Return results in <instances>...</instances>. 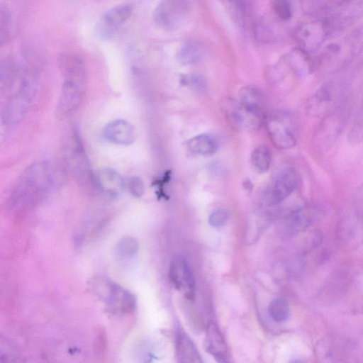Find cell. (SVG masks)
<instances>
[{
	"label": "cell",
	"instance_id": "6da1fadb",
	"mask_svg": "<svg viewBox=\"0 0 363 363\" xmlns=\"http://www.w3.org/2000/svg\"><path fill=\"white\" fill-rule=\"evenodd\" d=\"M65 169V167L52 160L28 165L18 178L9 196V207L21 211L41 203L64 183Z\"/></svg>",
	"mask_w": 363,
	"mask_h": 363
},
{
	"label": "cell",
	"instance_id": "8992f818",
	"mask_svg": "<svg viewBox=\"0 0 363 363\" xmlns=\"http://www.w3.org/2000/svg\"><path fill=\"white\" fill-rule=\"evenodd\" d=\"M189 10L188 0H162L153 12L156 25L167 30L178 28Z\"/></svg>",
	"mask_w": 363,
	"mask_h": 363
},
{
	"label": "cell",
	"instance_id": "9a60e30c",
	"mask_svg": "<svg viewBox=\"0 0 363 363\" xmlns=\"http://www.w3.org/2000/svg\"><path fill=\"white\" fill-rule=\"evenodd\" d=\"M94 181L96 186L111 195L119 194L125 187L122 176L110 167L100 169L94 176Z\"/></svg>",
	"mask_w": 363,
	"mask_h": 363
},
{
	"label": "cell",
	"instance_id": "8fae6325",
	"mask_svg": "<svg viewBox=\"0 0 363 363\" xmlns=\"http://www.w3.org/2000/svg\"><path fill=\"white\" fill-rule=\"evenodd\" d=\"M169 277L174 288L186 298L192 300L195 296V280L187 262L181 257L172 260Z\"/></svg>",
	"mask_w": 363,
	"mask_h": 363
},
{
	"label": "cell",
	"instance_id": "30bf717a",
	"mask_svg": "<svg viewBox=\"0 0 363 363\" xmlns=\"http://www.w3.org/2000/svg\"><path fill=\"white\" fill-rule=\"evenodd\" d=\"M98 296L122 313L131 312L135 307V298L132 294L107 279L101 286Z\"/></svg>",
	"mask_w": 363,
	"mask_h": 363
},
{
	"label": "cell",
	"instance_id": "ac0fdd59",
	"mask_svg": "<svg viewBox=\"0 0 363 363\" xmlns=\"http://www.w3.org/2000/svg\"><path fill=\"white\" fill-rule=\"evenodd\" d=\"M190 152L201 155H211L216 153L219 147L218 138L209 133L198 135L186 143Z\"/></svg>",
	"mask_w": 363,
	"mask_h": 363
},
{
	"label": "cell",
	"instance_id": "1f68e13d",
	"mask_svg": "<svg viewBox=\"0 0 363 363\" xmlns=\"http://www.w3.org/2000/svg\"><path fill=\"white\" fill-rule=\"evenodd\" d=\"M130 193L135 197H140L145 191V185L143 180L136 176L131 177L128 182Z\"/></svg>",
	"mask_w": 363,
	"mask_h": 363
},
{
	"label": "cell",
	"instance_id": "e575fe53",
	"mask_svg": "<svg viewBox=\"0 0 363 363\" xmlns=\"http://www.w3.org/2000/svg\"><path fill=\"white\" fill-rule=\"evenodd\" d=\"M256 35L260 40L269 41L272 38L270 30L262 24H258L256 27Z\"/></svg>",
	"mask_w": 363,
	"mask_h": 363
},
{
	"label": "cell",
	"instance_id": "7a4b0ae2",
	"mask_svg": "<svg viewBox=\"0 0 363 363\" xmlns=\"http://www.w3.org/2000/svg\"><path fill=\"white\" fill-rule=\"evenodd\" d=\"M38 72L27 65H21L14 91L1 110L6 123L12 130L26 118L36 94Z\"/></svg>",
	"mask_w": 363,
	"mask_h": 363
},
{
	"label": "cell",
	"instance_id": "9c48e42d",
	"mask_svg": "<svg viewBox=\"0 0 363 363\" xmlns=\"http://www.w3.org/2000/svg\"><path fill=\"white\" fill-rule=\"evenodd\" d=\"M84 91L85 86L64 80L56 108V115L59 119H66L78 110L82 102Z\"/></svg>",
	"mask_w": 363,
	"mask_h": 363
},
{
	"label": "cell",
	"instance_id": "e0dca14e",
	"mask_svg": "<svg viewBox=\"0 0 363 363\" xmlns=\"http://www.w3.org/2000/svg\"><path fill=\"white\" fill-rule=\"evenodd\" d=\"M175 340L176 357L179 362H202L196 345L184 330H178Z\"/></svg>",
	"mask_w": 363,
	"mask_h": 363
},
{
	"label": "cell",
	"instance_id": "5b68a950",
	"mask_svg": "<svg viewBox=\"0 0 363 363\" xmlns=\"http://www.w3.org/2000/svg\"><path fill=\"white\" fill-rule=\"evenodd\" d=\"M221 109L228 122L238 130L255 131L264 124L263 111L252 109L235 99H224Z\"/></svg>",
	"mask_w": 363,
	"mask_h": 363
},
{
	"label": "cell",
	"instance_id": "2e32d148",
	"mask_svg": "<svg viewBox=\"0 0 363 363\" xmlns=\"http://www.w3.org/2000/svg\"><path fill=\"white\" fill-rule=\"evenodd\" d=\"M104 137L110 142L118 145L131 144L135 139L133 126L126 121L115 120L104 129Z\"/></svg>",
	"mask_w": 363,
	"mask_h": 363
},
{
	"label": "cell",
	"instance_id": "f546056e",
	"mask_svg": "<svg viewBox=\"0 0 363 363\" xmlns=\"http://www.w3.org/2000/svg\"><path fill=\"white\" fill-rule=\"evenodd\" d=\"M182 82L184 84L189 86L196 91L202 92L207 88V82L201 74H193L182 77Z\"/></svg>",
	"mask_w": 363,
	"mask_h": 363
},
{
	"label": "cell",
	"instance_id": "277c9868",
	"mask_svg": "<svg viewBox=\"0 0 363 363\" xmlns=\"http://www.w3.org/2000/svg\"><path fill=\"white\" fill-rule=\"evenodd\" d=\"M273 145L287 150L296 144V133L292 117L286 112L274 111L264 115V124Z\"/></svg>",
	"mask_w": 363,
	"mask_h": 363
},
{
	"label": "cell",
	"instance_id": "83f0119b",
	"mask_svg": "<svg viewBox=\"0 0 363 363\" xmlns=\"http://www.w3.org/2000/svg\"><path fill=\"white\" fill-rule=\"evenodd\" d=\"M138 249V244L132 237H125L118 243L116 250L123 257H130L134 255Z\"/></svg>",
	"mask_w": 363,
	"mask_h": 363
},
{
	"label": "cell",
	"instance_id": "d6986e66",
	"mask_svg": "<svg viewBox=\"0 0 363 363\" xmlns=\"http://www.w3.org/2000/svg\"><path fill=\"white\" fill-rule=\"evenodd\" d=\"M19 70L20 65L12 57L0 60V96L13 87Z\"/></svg>",
	"mask_w": 363,
	"mask_h": 363
},
{
	"label": "cell",
	"instance_id": "4fadbf2b",
	"mask_svg": "<svg viewBox=\"0 0 363 363\" xmlns=\"http://www.w3.org/2000/svg\"><path fill=\"white\" fill-rule=\"evenodd\" d=\"M57 65L64 80L85 86L86 69L84 60L77 55L62 52L57 57Z\"/></svg>",
	"mask_w": 363,
	"mask_h": 363
},
{
	"label": "cell",
	"instance_id": "d6a6232c",
	"mask_svg": "<svg viewBox=\"0 0 363 363\" xmlns=\"http://www.w3.org/2000/svg\"><path fill=\"white\" fill-rule=\"evenodd\" d=\"M362 118L360 116L359 119L357 118V121L354 124V127L351 129L349 140L351 141V143H358L362 140Z\"/></svg>",
	"mask_w": 363,
	"mask_h": 363
},
{
	"label": "cell",
	"instance_id": "d4e9b609",
	"mask_svg": "<svg viewBox=\"0 0 363 363\" xmlns=\"http://www.w3.org/2000/svg\"><path fill=\"white\" fill-rule=\"evenodd\" d=\"M289 306L282 298L273 299L268 308L270 317L276 322L281 323L286 320L289 315Z\"/></svg>",
	"mask_w": 363,
	"mask_h": 363
},
{
	"label": "cell",
	"instance_id": "8d00e7d4",
	"mask_svg": "<svg viewBox=\"0 0 363 363\" xmlns=\"http://www.w3.org/2000/svg\"><path fill=\"white\" fill-rule=\"evenodd\" d=\"M243 187L247 190V191H251L252 189V184L251 183V182L248 179H246L243 182Z\"/></svg>",
	"mask_w": 363,
	"mask_h": 363
},
{
	"label": "cell",
	"instance_id": "836d02e7",
	"mask_svg": "<svg viewBox=\"0 0 363 363\" xmlns=\"http://www.w3.org/2000/svg\"><path fill=\"white\" fill-rule=\"evenodd\" d=\"M11 129L0 111V146L4 143Z\"/></svg>",
	"mask_w": 363,
	"mask_h": 363
},
{
	"label": "cell",
	"instance_id": "44dd1931",
	"mask_svg": "<svg viewBox=\"0 0 363 363\" xmlns=\"http://www.w3.org/2000/svg\"><path fill=\"white\" fill-rule=\"evenodd\" d=\"M286 65L297 75L307 74L311 69L308 53L300 48H296L290 52L284 57Z\"/></svg>",
	"mask_w": 363,
	"mask_h": 363
},
{
	"label": "cell",
	"instance_id": "52a82bcc",
	"mask_svg": "<svg viewBox=\"0 0 363 363\" xmlns=\"http://www.w3.org/2000/svg\"><path fill=\"white\" fill-rule=\"evenodd\" d=\"M326 35V26L320 21L302 23L293 31L294 38L300 49L308 54L316 51L323 43Z\"/></svg>",
	"mask_w": 363,
	"mask_h": 363
},
{
	"label": "cell",
	"instance_id": "484cf974",
	"mask_svg": "<svg viewBox=\"0 0 363 363\" xmlns=\"http://www.w3.org/2000/svg\"><path fill=\"white\" fill-rule=\"evenodd\" d=\"M234 20L242 24L247 13L246 0H223Z\"/></svg>",
	"mask_w": 363,
	"mask_h": 363
},
{
	"label": "cell",
	"instance_id": "d590c367",
	"mask_svg": "<svg viewBox=\"0 0 363 363\" xmlns=\"http://www.w3.org/2000/svg\"><path fill=\"white\" fill-rule=\"evenodd\" d=\"M209 172L216 177H221L225 174V167L218 162H213L208 166Z\"/></svg>",
	"mask_w": 363,
	"mask_h": 363
},
{
	"label": "cell",
	"instance_id": "4dcf8cb0",
	"mask_svg": "<svg viewBox=\"0 0 363 363\" xmlns=\"http://www.w3.org/2000/svg\"><path fill=\"white\" fill-rule=\"evenodd\" d=\"M229 217L228 211L224 208H220L211 213L208 218V222L211 226L218 228L225 225Z\"/></svg>",
	"mask_w": 363,
	"mask_h": 363
},
{
	"label": "cell",
	"instance_id": "ba28073f",
	"mask_svg": "<svg viewBox=\"0 0 363 363\" xmlns=\"http://www.w3.org/2000/svg\"><path fill=\"white\" fill-rule=\"evenodd\" d=\"M298 178L296 170L286 167L279 172L265 197L266 204L273 206L281 203L296 189Z\"/></svg>",
	"mask_w": 363,
	"mask_h": 363
},
{
	"label": "cell",
	"instance_id": "7c38bea8",
	"mask_svg": "<svg viewBox=\"0 0 363 363\" xmlns=\"http://www.w3.org/2000/svg\"><path fill=\"white\" fill-rule=\"evenodd\" d=\"M133 6L129 4H122L115 6L101 16L97 30L98 34L108 38L114 31L132 15Z\"/></svg>",
	"mask_w": 363,
	"mask_h": 363
},
{
	"label": "cell",
	"instance_id": "7402d4cb",
	"mask_svg": "<svg viewBox=\"0 0 363 363\" xmlns=\"http://www.w3.org/2000/svg\"><path fill=\"white\" fill-rule=\"evenodd\" d=\"M310 223L308 212L304 208L292 211L284 220L283 228L289 233H294L305 229Z\"/></svg>",
	"mask_w": 363,
	"mask_h": 363
},
{
	"label": "cell",
	"instance_id": "603a6c76",
	"mask_svg": "<svg viewBox=\"0 0 363 363\" xmlns=\"http://www.w3.org/2000/svg\"><path fill=\"white\" fill-rule=\"evenodd\" d=\"M238 101L252 109L262 111L264 96L257 87L250 85L242 87Z\"/></svg>",
	"mask_w": 363,
	"mask_h": 363
},
{
	"label": "cell",
	"instance_id": "ffe728a7",
	"mask_svg": "<svg viewBox=\"0 0 363 363\" xmlns=\"http://www.w3.org/2000/svg\"><path fill=\"white\" fill-rule=\"evenodd\" d=\"M204 55V48L196 40H189L182 44L178 50L176 58L183 65L199 62Z\"/></svg>",
	"mask_w": 363,
	"mask_h": 363
},
{
	"label": "cell",
	"instance_id": "5bb4252c",
	"mask_svg": "<svg viewBox=\"0 0 363 363\" xmlns=\"http://www.w3.org/2000/svg\"><path fill=\"white\" fill-rule=\"evenodd\" d=\"M204 347L207 352L219 362H228L230 356L223 336L218 325L209 322L206 328Z\"/></svg>",
	"mask_w": 363,
	"mask_h": 363
},
{
	"label": "cell",
	"instance_id": "3957f363",
	"mask_svg": "<svg viewBox=\"0 0 363 363\" xmlns=\"http://www.w3.org/2000/svg\"><path fill=\"white\" fill-rule=\"evenodd\" d=\"M62 155L65 168L80 184L88 186L91 182L95 183L83 144L74 128H72L64 139Z\"/></svg>",
	"mask_w": 363,
	"mask_h": 363
},
{
	"label": "cell",
	"instance_id": "f1b7e54d",
	"mask_svg": "<svg viewBox=\"0 0 363 363\" xmlns=\"http://www.w3.org/2000/svg\"><path fill=\"white\" fill-rule=\"evenodd\" d=\"M11 16L6 10H0V47L4 45L10 39L11 36Z\"/></svg>",
	"mask_w": 363,
	"mask_h": 363
},
{
	"label": "cell",
	"instance_id": "4316f807",
	"mask_svg": "<svg viewBox=\"0 0 363 363\" xmlns=\"http://www.w3.org/2000/svg\"><path fill=\"white\" fill-rule=\"evenodd\" d=\"M274 13L281 21H288L292 16V7L289 0H270Z\"/></svg>",
	"mask_w": 363,
	"mask_h": 363
},
{
	"label": "cell",
	"instance_id": "cb8c5ba5",
	"mask_svg": "<svg viewBox=\"0 0 363 363\" xmlns=\"http://www.w3.org/2000/svg\"><path fill=\"white\" fill-rule=\"evenodd\" d=\"M271 151L264 145L256 147L250 155V163L255 170L259 174L268 171L271 164Z\"/></svg>",
	"mask_w": 363,
	"mask_h": 363
}]
</instances>
